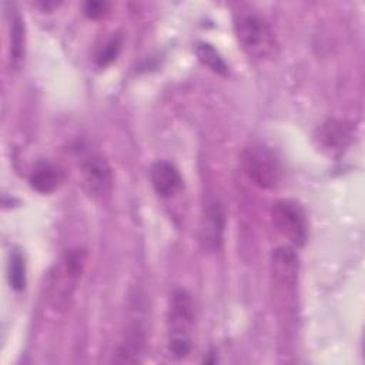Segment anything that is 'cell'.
I'll use <instances>...</instances> for the list:
<instances>
[{
	"instance_id": "cell-13",
	"label": "cell",
	"mask_w": 365,
	"mask_h": 365,
	"mask_svg": "<svg viewBox=\"0 0 365 365\" xmlns=\"http://www.w3.org/2000/svg\"><path fill=\"white\" fill-rule=\"evenodd\" d=\"M145 342V332L144 327L137 321L128 325L118 348L117 356L120 362H135L138 361V355L143 351Z\"/></svg>"
},
{
	"instance_id": "cell-7",
	"label": "cell",
	"mask_w": 365,
	"mask_h": 365,
	"mask_svg": "<svg viewBox=\"0 0 365 365\" xmlns=\"http://www.w3.org/2000/svg\"><path fill=\"white\" fill-rule=\"evenodd\" d=\"M298 255L291 247H278L271 255V278L277 294L289 302L295 295L298 279Z\"/></svg>"
},
{
	"instance_id": "cell-5",
	"label": "cell",
	"mask_w": 365,
	"mask_h": 365,
	"mask_svg": "<svg viewBox=\"0 0 365 365\" xmlns=\"http://www.w3.org/2000/svg\"><path fill=\"white\" fill-rule=\"evenodd\" d=\"M272 224L292 245L302 247L308 240V221L302 205L292 198H281L271 208Z\"/></svg>"
},
{
	"instance_id": "cell-1",
	"label": "cell",
	"mask_w": 365,
	"mask_h": 365,
	"mask_svg": "<svg viewBox=\"0 0 365 365\" xmlns=\"http://www.w3.org/2000/svg\"><path fill=\"white\" fill-rule=\"evenodd\" d=\"M87 261L84 248L76 247L63 252V255L50 268L46 279L47 304L57 312L66 311L81 279Z\"/></svg>"
},
{
	"instance_id": "cell-4",
	"label": "cell",
	"mask_w": 365,
	"mask_h": 365,
	"mask_svg": "<svg viewBox=\"0 0 365 365\" xmlns=\"http://www.w3.org/2000/svg\"><path fill=\"white\" fill-rule=\"evenodd\" d=\"M241 168L247 178L262 190H272L281 178L279 161L271 148L261 143L247 145L241 153Z\"/></svg>"
},
{
	"instance_id": "cell-17",
	"label": "cell",
	"mask_w": 365,
	"mask_h": 365,
	"mask_svg": "<svg viewBox=\"0 0 365 365\" xmlns=\"http://www.w3.org/2000/svg\"><path fill=\"white\" fill-rule=\"evenodd\" d=\"M108 7H110V4L107 1L88 0V1L84 3V13L90 19H98V17H103L107 13Z\"/></svg>"
},
{
	"instance_id": "cell-8",
	"label": "cell",
	"mask_w": 365,
	"mask_h": 365,
	"mask_svg": "<svg viewBox=\"0 0 365 365\" xmlns=\"http://www.w3.org/2000/svg\"><path fill=\"white\" fill-rule=\"evenodd\" d=\"M150 181L154 191L164 198L174 197L182 188V177L178 168L167 160H157L151 164Z\"/></svg>"
},
{
	"instance_id": "cell-9",
	"label": "cell",
	"mask_w": 365,
	"mask_h": 365,
	"mask_svg": "<svg viewBox=\"0 0 365 365\" xmlns=\"http://www.w3.org/2000/svg\"><path fill=\"white\" fill-rule=\"evenodd\" d=\"M224 227V208L218 201H211L207 205L202 218V240L210 250H218L221 247Z\"/></svg>"
},
{
	"instance_id": "cell-11",
	"label": "cell",
	"mask_w": 365,
	"mask_h": 365,
	"mask_svg": "<svg viewBox=\"0 0 365 365\" xmlns=\"http://www.w3.org/2000/svg\"><path fill=\"white\" fill-rule=\"evenodd\" d=\"M352 138V127L336 118L327 120L318 130V140L322 147L336 151L349 144Z\"/></svg>"
},
{
	"instance_id": "cell-6",
	"label": "cell",
	"mask_w": 365,
	"mask_h": 365,
	"mask_svg": "<svg viewBox=\"0 0 365 365\" xmlns=\"http://www.w3.org/2000/svg\"><path fill=\"white\" fill-rule=\"evenodd\" d=\"M81 185L86 194L94 200L106 198L113 188L114 177L108 161L100 153H88L80 164Z\"/></svg>"
},
{
	"instance_id": "cell-2",
	"label": "cell",
	"mask_w": 365,
	"mask_h": 365,
	"mask_svg": "<svg viewBox=\"0 0 365 365\" xmlns=\"http://www.w3.org/2000/svg\"><path fill=\"white\" fill-rule=\"evenodd\" d=\"M195 307L191 294L177 288L170 295L167 308V346L175 359L185 358L192 348Z\"/></svg>"
},
{
	"instance_id": "cell-3",
	"label": "cell",
	"mask_w": 365,
	"mask_h": 365,
	"mask_svg": "<svg viewBox=\"0 0 365 365\" xmlns=\"http://www.w3.org/2000/svg\"><path fill=\"white\" fill-rule=\"evenodd\" d=\"M234 31L242 51L255 60L275 53L277 41L268 21L254 10L241 9L234 14Z\"/></svg>"
},
{
	"instance_id": "cell-12",
	"label": "cell",
	"mask_w": 365,
	"mask_h": 365,
	"mask_svg": "<svg viewBox=\"0 0 365 365\" xmlns=\"http://www.w3.org/2000/svg\"><path fill=\"white\" fill-rule=\"evenodd\" d=\"M10 10V66L14 70H19L24 60V44H26V30H24V21L19 10L16 9V4L7 3Z\"/></svg>"
},
{
	"instance_id": "cell-14",
	"label": "cell",
	"mask_w": 365,
	"mask_h": 365,
	"mask_svg": "<svg viewBox=\"0 0 365 365\" xmlns=\"http://www.w3.org/2000/svg\"><path fill=\"white\" fill-rule=\"evenodd\" d=\"M195 54H197V58L215 74H220L224 77L230 74V66L212 44L205 41L197 43Z\"/></svg>"
},
{
	"instance_id": "cell-10",
	"label": "cell",
	"mask_w": 365,
	"mask_h": 365,
	"mask_svg": "<svg viewBox=\"0 0 365 365\" xmlns=\"http://www.w3.org/2000/svg\"><path fill=\"white\" fill-rule=\"evenodd\" d=\"M63 180V171L51 161H38L29 175V184L40 194L53 192Z\"/></svg>"
},
{
	"instance_id": "cell-16",
	"label": "cell",
	"mask_w": 365,
	"mask_h": 365,
	"mask_svg": "<svg viewBox=\"0 0 365 365\" xmlns=\"http://www.w3.org/2000/svg\"><path fill=\"white\" fill-rule=\"evenodd\" d=\"M121 44H123L121 37L117 34L111 36L108 40H106L96 54L97 66L106 67V66L111 64L118 57V54L121 51Z\"/></svg>"
},
{
	"instance_id": "cell-15",
	"label": "cell",
	"mask_w": 365,
	"mask_h": 365,
	"mask_svg": "<svg viewBox=\"0 0 365 365\" xmlns=\"http://www.w3.org/2000/svg\"><path fill=\"white\" fill-rule=\"evenodd\" d=\"M9 282L14 291H23L26 287V261L20 251H13L10 254Z\"/></svg>"
}]
</instances>
